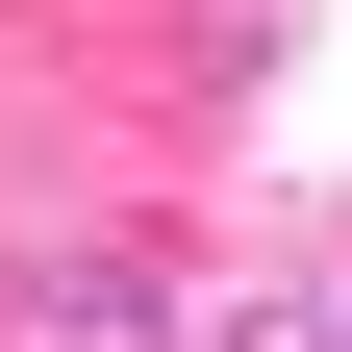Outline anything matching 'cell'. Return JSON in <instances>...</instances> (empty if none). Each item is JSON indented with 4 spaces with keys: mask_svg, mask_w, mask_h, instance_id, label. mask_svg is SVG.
I'll use <instances>...</instances> for the list:
<instances>
[{
    "mask_svg": "<svg viewBox=\"0 0 352 352\" xmlns=\"http://www.w3.org/2000/svg\"><path fill=\"white\" fill-rule=\"evenodd\" d=\"M0 352H201V302H176V252L76 227V252H25V277H0Z\"/></svg>",
    "mask_w": 352,
    "mask_h": 352,
    "instance_id": "cell-1",
    "label": "cell"
},
{
    "mask_svg": "<svg viewBox=\"0 0 352 352\" xmlns=\"http://www.w3.org/2000/svg\"><path fill=\"white\" fill-rule=\"evenodd\" d=\"M201 352H352V277H252V302H201Z\"/></svg>",
    "mask_w": 352,
    "mask_h": 352,
    "instance_id": "cell-2",
    "label": "cell"
}]
</instances>
